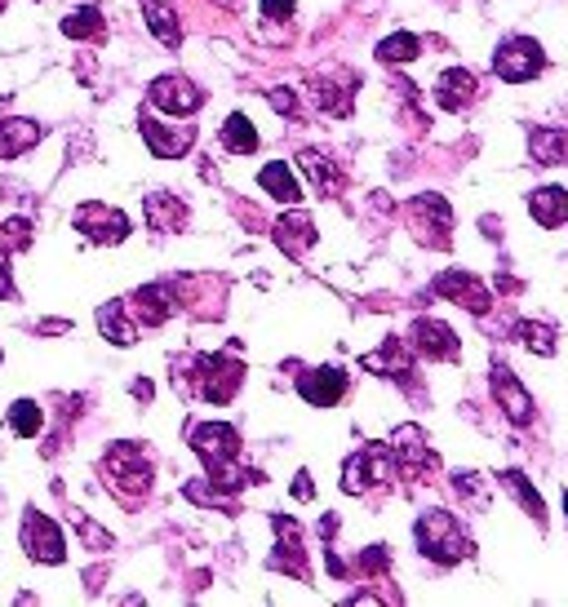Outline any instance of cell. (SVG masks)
Wrapping results in <instances>:
<instances>
[{
    "label": "cell",
    "instance_id": "35",
    "mask_svg": "<svg viewBox=\"0 0 568 607\" xmlns=\"http://www.w3.org/2000/svg\"><path fill=\"white\" fill-rule=\"evenodd\" d=\"M515 333H520V341H524L533 355H542V359H550V355H555V333H550L546 324L520 319V324H515Z\"/></svg>",
    "mask_w": 568,
    "mask_h": 607
},
{
    "label": "cell",
    "instance_id": "16",
    "mask_svg": "<svg viewBox=\"0 0 568 607\" xmlns=\"http://www.w3.org/2000/svg\"><path fill=\"white\" fill-rule=\"evenodd\" d=\"M298 395L311 408H333L337 400L347 395V373H337V369H311V373L298 378Z\"/></svg>",
    "mask_w": 568,
    "mask_h": 607
},
{
    "label": "cell",
    "instance_id": "46",
    "mask_svg": "<svg viewBox=\"0 0 568 607\" xmlns=\"http://www.w3.org/2000/svg\"><path fill=\"white\" fill-rule=\"evenodd\" d=\"M564 515H568V493H564Z\"/></svg>",
    "mask_w": 568,
    "mask_h": 607
},
{
    "label": "cell",
    "instance_id": "38",
    "mask_svg": "<svg viewBox=\"0 0 568 607\" xmlns=\"http://www.w3.org/2000/svg\"><path fill=\"white\" fill-rule=\"evenodd\" d=\"M32 245V222L27 217H10L5 222V249H27Z\"/></svg>",
    "mask_w": 568,
    "mask_h": 607
},
{
    "label": "cell",
    "instance_id": "19",
    "mask_svg": "<svg viewBox=\"0 0 568 607\" xmlns=\"http://www.w3.org/2000/svg\"><path fill=\"white\" fill-rule=\"evenodd\" d=\"M476 98H480V85H476V76L463 71V67H448V71L435 80V102H439L444 111H463V106H471Z\"/></svg>",
    "mask_w": 568,
    "mask_h": 607
},
{
    "label": "cell",
    "instance_id": "39",
    "mask_svg": "<svg viewBox=\"0 0 568 607\" xmlns=\"http://www.w3.org/2000/svg\"><path fill=\"white\" fill-rule=\"evenodd\" d=\"M187 497L204 502V506H232V497H222L218 488H204V483H187Z\"/></svg>",
    "mask_w": 568,
    "mask_h": 607
},
{
    "label": "cell",
    "instance_id": "43",
    "mask_svg": "<svg viewBox=\"0 0 568 607\" xmlns=\"http://www.w3.org/2000/svg\"><path fill=\"white\" fill-rule=\"evenodd\" d=\"M293 497L298 502H311V474L307 470H298V479H293Z\"/></svg>",
    "mask_w": 568,
    "mask_h": 607
},
{
    "label": "cell",
    "instance_id": "12",
    "mask_svg": "<svg viewBox=\"0 0 568 607\" xmlns=\"http://www.w3.org/2000/svg\"><path fill=\"white\" fill-rule=\"evenodd\" d=\"M143 138H147L152 156H160V160H178V156L191 151L196 130H191V125H165V120H156V115H143Z\"/></svg>",
    "mask_w": 568,
    "mask_h": 607
},
{
    "label": "cell",
    "instance_id": "15",
    "mask_svg": "<svg viewBox=\"0 0 568 607\" xmlns=\"http://www.w3.org/2000/svg\"><path fill=\"white\" fill-rule=\"evenodd\" d=\"M391 457H396V465L404 470V474H422L426 465H431V448H426V430L422 426H396L391 430Z\"/></svg>",
    "mask_w": 568,
    "mask_h": 607
},
{
    "label": "cell",
    "instance_id": "45",
    "mask_svg": "<svg viewBox=\"0 0 568 607\" xmlns=\"http://www.w3.org/2000/svg\"><path fill=\"white\" fill-rule=\"evenodd\" d=\"M218 5H241V0H218Z\"/></svg>",
    "mask_w": 568,
    "mask_h": 607
},
{
    "label": "cell",
    "instance_id": "25",
    "mask_svg": "<svg viewBox=\"0 0 568 607\" xmlns=\"http://www.w3.org/2000/svg\"><path fill=\"white\" fill-rule=\"evenodd\" d=\"M298 165H302V173L311 178V187H315L320 195H337V191H343V169H337L328 156H320V151H302Z\"/></svg>",
    "mask_w": 568,
    "mask_h": 607
},
{
    "label": "cell",
    "instance_id": "34",
    "mask_svg": "<svg viewBox=\"0 0 568 607\" xmlns=\"http://www.w3.org/2000/svg\"><path fill=\"white\" fill-rule=\"evenodd\" d=\"M63 36H71V41H89V36H102V14H98L93 5H85V10L67 14V19H63Z\"/></svg>",
    "mask_w": 568,
    "mask_h": 607
},
{
    "label": "cell",
    "instance_id": "37",
    "mask_svg": "<svg viewBox=\"0 0 568 607\" xmlns=\"http://www.w3.org/2000/svg\"><path fill=\"white\" fill-rule=\"evenodd\" d=\"M387 563H391V550H387V546H369V550L356 559V567H360L365 576H378V572H387Z\"/></svg>",
    "mask_w": 568,
    "mask_h": 607
},
{
    "label": "cell",
    "instance_id": "22",
    "mask_svg": "<svg viewBox=\"0 0 568 607\" xmlns=\"http://www.w3.org/2000/svg\"><path fill=\"white\" fill-rule=\"evenodd\" d=\"M271 524H276V532H280V554H271V567H276V572L285 567L289 576L307 581V563H302V546H298V524L285 519V515H276Z\"/></svg>",
    "mask_w": 568,
    "mask_h": 607
},
{
    "label": "cell",
    "instance_id": "40",
    "mask_svg": "<svg viewBox=\"0 0 568 607\" xmlns=\"http://www.w3.org/2000/svg\"><path fill=\"white\" fill-rule=\"evenodd\" d=\"M267 102H271L280 115H298V98H293V89H267Z\"/></svg>",
    "mask_w": 568,
    "mask_h": 607
},
{
    "label": "cell",
    "instance_id": "36",
    "mask_svg": "<svg viewBox=\"0 0 568 607\" xmlns=\"http://www.w3.org/2000/svg\"><path fill=\"white\" fill-rule=\"evenodd\" d=\"M10 430H14V435H23V439L41 435V408H36L32 400H19V404L10 408Z\"/></svg>",
    "mask_w": 568,
    "mask_h": 607
},
{
    "label": "cell",
    "instance_id": "21",
    "mask_svg": "<svg viewBox=\"0 0 568 607\" xmlns=\"http://www.w3.org/2000/svg\"><path fill=\"white\" fill-rule=\"evenodd\" d=\"M528 213H533V222L546 226V231L564 226V222H568V191H564V187H537V191L528 195Z\"/></svg>",
    "mask_w": 568,
    "mask_h": 607
},
{
    "label": "cell",
    "instance_id": "2",
    "mask_svg": "<svg viewBox=\"0 0 568 607\" xmlns=\"http://www.w3.org/2000/svg\"><path fill=\"white\" fill-rule=\"evenodd\" d=\"M413 537H417V550H422L431 563H439V567L463 563V559H471V550H476L471 537L463 532V524L453 519L448 510H426V515L417 519Z\"/></svg>",
    "mask_w": 568,
    "mask_h": 607
},
{
    "label": "cell",
    "instance_id": "7",
    "mask_svg": "<svg viewBox=\"0 0 568 607\" xmlns=\"http://www.w3.org/2000/svg\"><path fill=\"white\" fill-rule=\"evenodd\" d=\"M409 222H413V231H417L422 245H431V249H448L453 209H448L444 195H417V200L409 204Z\"/></svg>",
    "mask_w": 568,
    "mask_h": 607
},
{
    "label": "cell",
    "instance_id": "14",
    "mask_svg": "<svg viewBox=\"0 0 568 607\" xmlns=\"http://www.w3.org/2000/svg\"><path fill=\"white\" fill-rule=\"evenodd\" d=\"M493 395H498V408L506 413V421H515V426L533 421V395L520 386V378L506 363H493Z\"/></svg>",
    "mask_w": 568,
    "mask_h": 607
},
{
    "label": "cell",
    "instance_id": "27",
    "mask_svg": "<svg viewBox=\"0 0 568 607\" xmlns=\"http://www.w3.org/2000/svg\"><path fill=\"white\" fill-rule=\"evenodd\" d=\"M147 222H152V231H178L182 222H187V204L178 200V195H169V191H156V195H147Z\"/></svg>",
    "mask_w": 568,
    "mask_h": 607
},
{
    "label": "cell",
    "instance_id": "13",
    "mask_svg": "<svg viewBox=\"0 0 568 607\" xmlns=\"http://www.w3.org/2000/svg\"><path fill=\"white\" fill-rule=\"evenodd\" d=\"M147 98H152L160 111H169V115H191V111L204 102V93H200L187 76H156L152 89H147Z\"/></svg>",
    "mask_w": 568,
    "mask_h": 607
},
{
    "label": "cell",
    "instance_id": "26",
    "mask_svg": "<svg viewBox=\"0 0 568 607\" xmlns=\"http://www.w3.org/2000/svg\"><path fill=\"white\" fill-rule=\"evenodd\" d=\"M98 328H102V337H107L111 346H134V341H138V328H134V319L125 315L121 302L98 306Z\"/></svg>",
    "mask_w": 568,
    "mask_h": 607
},
{
    "label": "cell",
    "instance_id": "32",
    "mask_svg": "<svg viewBox=\"0 0 568 607\" xmlns=\"http://www.w3.org/2000/svg\"><path fill=\"white\" fill-rule=\"evenodd\" d=\"M502 483L515 493V502L524 506V515H533V524H537V528H546V502H542V493L533 488V483H528L520 470H506V474H502Z\"/></svg>",
    "mask_w": 568,
    "mask_h": 607
},
{
    "label": "cell",
    "instance_id": "5",
    "mask_svg": "<svg viewBox=\"0 0 568 607\" xmlns=\"http://www.w3.org/2000/svg\"><path fill=\"white\" fill-rule=\"evenodd\" d=\"M107 479L116 483L121 497L138 502V497H147V488H152V461L143 457L138 443H116V448L107 452Z\"/></svg>",
    "mask_w": 568,
    "mask_h": 607
},
{
    "label": "cell",
    "instance_id": "31",
    "mask_svg": "<svg viewBox=\"0 0 568 607\" xmlns=\"http://www.w3.org/2000/svg\"><path fill=\"white\" fill-rule=\"evenodd\" d=\"M147 27L165 49L182 45V27H178V19H174V10L165 5V0H147Z\"/></svg>",
    "mask_w": 568,
    "mask_h": 607
},
{
    "label": "cell",
    "instance_id": "24",
    "mask_svg": "<svg viewBox=\"0 0 568 607\" xmlns=\"http://www.w3.org/2000/svg\"><path fill=\"white\" fill-rule=\"evenodd\" d=\"M528 156L537 165H568V130H550V125L533 130L528 134Z\"/></svg>",
    "mask_w": 568,
    "mask_h": 607
},
{
    "label": "cell",
    "instance_id": "44",
    "mask_svg": "<svg viewBox=\"0 0 568 607\" xmlns=\"http://www.w3.org/2000/svg\"><path fill=\"white\" fill-rule=\"evenodd\" d=\"M0 297H10V271H5V239H0Z\"/></svg>",
    "mask_w": 568,
    "mask_h": 607
},
{
    "label": "cell",
    "instance_id": "1",
    "mask_svg": "<svg viewBox=\"0 0 568 607\" xmlns=\"http://www.w3.org/2000/svg\"><path fill=\"white\" fill-rule=\"evenodd\" d=\"M191 448H196V457L204 461L209 483H213V488H222V493H236V488H245V483H263L258 470L236 465V461H241V435L226 426V421H204V426H196V430H191Z\"/></svg>",
    "mask_w": 568,
    "mask_h": 607
},
{
    "label": "cell",
    "instance_id": "29",
    "mask_svg": "<svg viewBox=\"0 0 568 607\" xmlns=\"http://www.w3.org/2000/svg\"><path fill=\"white\" fill-rule=\"evenodd\" d=\"M134 306H138L143 324H165L174 315V293L165 284H147V289L134 293Z\"/></svg>",
    "mask_w": 568,
    "mask_h": 607
},
{
    "label": "cell",
    "instance_id": "20",
    "mask_svg": "<svg viewBox=\"0 0 568 607\" xmlns=\"http://www.w3.org/2000/svg\"><path fill=\"white\" fill-rule=\"evenodd\" d=\"M276 245L289 254V258H307V249L315 245V226L307 213H285L276 222Z\"/></svg>",
    "mask_w": 568,
    "mask_h": 607
},
{
    "label": "cell",
    "instance_id": "18",
    "mask_svg": "<svg viewBox=\"0 0 568 607\" xmlns=\"http://www.w3.org/2000/svg\"><path fill=\"white\" fill-rule=\"evenodd\" d=\"M413 350L426 355V359H458L463 341H458V333H453L448 324H439V319H417L413 324Z\"/></svg>",
    "mask_w": 568,
    "mask_h": 607
},
{
    "label": "cell",
    "instance_id": "8",
    "mask_svg": "<svg viewBox=\"0 0 568 607\" xmlns=\"http://www.w3.org/2000/svg\"><path fill=\"white\" fill-rule=\"evenodd\" d=\"M76 231L85 239H93V245H121V239L130 235V217L121 209H111V204H80L76 209Z\"/></svg>",
    "mask_w": 568,
    "mask_h": 607
},
{
    "label": "cell",
    "instance_id": "41",
    "mask_svg": "<svg viewBox=\"0 0 568 607\" xmlns=\"http://www.w3.org/2000/svg\"><path fill=\"white\" fill-rule=\"evenodd\" d=\"M263 14L271 23H285V19H293V0H263Z\"/></svg>",
    "mask_w": 568,
    "mask_h": 607
},
{
    "label": "cell",
    "instance_id": "28",
    "mask_svg": "<svg viewBox=\"0 0 568 607\" xmlns=\"http://www.w3.org/2000/svg\"><path fill=\"white\" fill-rule=\"evenodd\" d=\"M258 187H263L267 195H276L280 204H298V200H302V187H298L293 169H285L280 160H276V165H267V169L258 173Z\"/></svg>",
    "mask_w": 568,
    "mask_h": 607
},
{
    "label": "cell",
    "instance_id": "4",
    "mask_svg": "<svg viewBox=\"0 0 568 607\" xmlns=\"http://www.w3.org/2000/svg\"><path fill=\"white\" fill-rule=\"evenodd\" d=\"M245 382V363L232 355H200L196 359V391L209 404H232Z\"/></svg>",
    "mask_w": 568,
    "mask_h": 607
},
{
    "label": "cell",
    "instance_id": "42",
    "mask_svg": "<svg viewBox=\"0 0 568 607\" xmlns=\"http://www.w3.org/2000/svg\"><path fill=\"white\" fill-rule=\"evenodd\" d=\"M76 528H80V537H85V541H93L98 550H111V537H107V532H102L98 524H89V519H80Z\"/></svg>",
    "mask_w": 568,
    "mask_h": 607
},
{
    "label": "cell",
    "instance_id": "33",
    "mask_svg": "<svg viewBox=\"0 0 568 607\" xmlns=\"http://www.w3.org/2000/svg\"><path fill=\"white\" fill-rule=\"evenodd\" d=\"M417 54H422V41H417L413 32H396V36H387V41L378 45V58H382V63H396V67H400V63H413Z\"/></svg>",
    "mask_w": 568,
    "mask_h": 607
},
{
    "label": "cell",
    "instance_id": "17",
    "mask_svg": "<svg viewBox=\"0 0 568 607\" xmlns=\"http://www.w3.org/2000/svg\"><path fill=\"white\" fill-rule=\"evenodd\" d=\"M360 369H365V373H378V378L409 382V373H413V355H409V346H404V341L387 337L378 350H369V355L360 359Z\"/></svg>",
    "mask_w": 568,
    "mask_h": 607
},
{
    "label": "cell",
    "instance_id": "9",
    "mask_svg": "<svg viewBox=\"0 0 568 607\" xmlns=\"http://www.w3.org/2000/svg\"><path fill=\"white\" fill-rule=\"evenodd\" d=\"M23 550H27L36 563H63V559H67L63 528H58L49 515L27 510V515H23Z\"/></svg>",
    "mask_w": 568,
    "mask_h": 607
},
{
    "label": "cell",
    "instance_id": "30",
    "mask_svg": "<svg viewBox=\"0 0 568 607\" xmlns=\"http://www.w3.org/2000/svg\"><path fill=\"white\" fill-rule=\"evenodd\" d=\"M222 147L232 156H254L258 151V130L249 125V115H226L222 125Z\"/></svg>",
    "mask_w": 568,
    "mask_h": 607
},
{
    "label": "cell",
    "instance_id": "23",
    "mask_svg": "<svg viewBox=\"0 0 568 607\" xmlns=\"http://www.w3.org/2000/svg\"><path fill=\"white\" fill-rule=\"evenodd\" d=\"M41 125L36 120H0V160H14L23 151H32L41 143Z\"/></svg>",
    "mask_w": 568,
    "mask_h": 607
},
{
    "label": "cell",
    "instance_id": "10",
    "mask_svg": "<svg viewBox=\"0 0 568 607\" xmlns=\"http://www.w3.org/2000/svg\"><path fill=\"white\" fill-rule=\"evenodd\" d=\"M356 89H360V76L343 71V67H333V71H320L315 76V106L328 111V115H352L356 106Z\"/></svg>",
    "mask_w": 568,
    "mask_h": 607
},
{
    "label": "cell",
    "instance_id": "3",
    "mask_svg": "<svg viewBox=\"0 0 568 607\" xmlns=\"http://www.w3.org/2000/svg\"><path fill=\"white\" fill-rule=\"evenodd\" d=\"M396 474V457L387 443H365L343 461V493H374Z\"/></svg>",
    "mask_w": 568,
    "mask_h": 607
},
{
    "label": "cell",
    "instance_id": "6",
    "mask_svg": "<svg viewBox=\"0 0 568 607\" xmlns=\"http://www.w3.org/2000/svg\"><path fill=\"white\" fill-rule=\"evenodd\" d=\"M542 67H546V54H542V45H537L533 36H511V41H502L498 54H493V71H498L502 80H511V85L533 80Z\"/></svg>",
    "mask_w": 568,
    "mask_h": 607
},
{
    "label": "cell",
    "instance_id": "11",
    "mask_svg": "<svg viewBox=\"0 0 568 607\" xmlns=\"http://www.w3.org/2000/svg\"><path fill=\"white\" fill-rule=\"evenodd\" d=\"M435 293L448 297V302H458V306H467L471 315H489V306H493V293L476 276H467V271H444L435 280Z\"/></svg>",
    "mask_w": 568,
    "mask_h": 607
}]
</instances>
